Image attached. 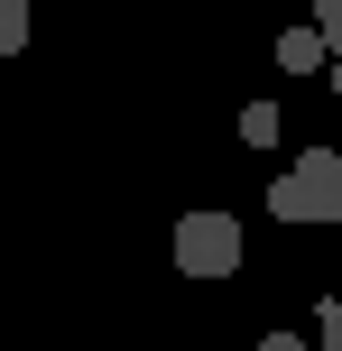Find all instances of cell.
Masks as SVG:
<instances>
[{"instance_id": "6da1fadb", "label": "cell", "mask_w": 342, "mask_h": 351, "mask_svg": "<svg viewBox=\"0 0 342 351\" xmlns=\"http://www.w3.org/2000/svg\"><path fill=\"white\" fill-rule=\"evenodd\" d=\"M176 268L185 278H232L241 268V222L232 213H185L176 222Z\"/></svg>"}, {"instance_id": "7a4b0ae2", "label": "cell", "mask_w": 342, "mask_h": 351, "mask_svg": "<svg viewBox=\"0 0 342 351\" xmlns=\"http://www.w3.org/2000/svg\"><path fill=\"white\" fill-rule=\"evenodd\" d=\"M269 213H278V222H324L333 204L306 185V176H278V185H269Z\"/></svg>"}, {"instance_id": "3957f363", "label": "cell", "mask_w": 342, "mask_h": 351, "mask_svg": "<svg viewBox=\"0 0 342 351\" xmlns=\"http://www.w3.org/2000/svg\"><path fill=\"white\" fill-rule=\"evenodd\" d=\"M324 28H287V37H278V65H287V74H324Z\"/></svg>"}, {"instance_id": "277c9868", "label": "cell", "mask_w": 342, "mask_h": 351, "mask_svg": "<svg viewBox=\"0 0 342 351\" xmlns=\"http://www.w3.org/2000/svg\"><path fill=\"white\" fill-rule=\"evenodd\" d=\"M278 130H287L278 102H250V111H241V139H250V148H278Z\"/></svg>"}, {"instance_id": "5b68a950", "label": "cell", "mask_w": 342, "mask_h": 351, "mask_svg": "<svg viewBox=\"0 0 342 351\" xmlns=\"http://www.w3.org/2000/svg\"><path fill=\"white\" fill-rule=\"evenodd\" d=\"M28 47V0H0V56Z\"/></svg>"}, {"instance_id": "8992f818", "label": "cell", "mask_w": 342, "mask_h": 351, "mask_svg": "<svg viewBox=\"0 0 342 351\" xmlns=\"http://www.w3.org/2000/svg\"><path fill=\"white\" fill-rule=\"evenodd\" d=\"M315 28H324V47L342 56V0H315Z\"/></svg>"}, {"instance_id": "52a82bcc", "label": "cell", "mask_w": 342, "mask_h": 351, "mask_svg": "<svg viewBox=\"0 0 342 351\" xmlns=\"http://www.w3.org/2000/svg\"><path fill=\"white\" fill-rule=\"evenodd\" d=\"M315 342H324V351H342V305H324V315H315Z\"/></svg>"}, {"instance_id": "ba28073f", "label": "cell", "mask_w": 342, "mask_h": 351, "mask_svg": "<svg viewBox=\"0 0 342 351\" xmlns=\"http://www.w3.org/2000/svg\"><path fill=\"white\" fill-rule=\"evenodd\" d=\"M259 351H306V342H296V333H269V342H259Z\"/></svg>"}, {"instance_id": "9c48e42d", "label": "cell", "mask_w": 342, "mask_h": 351, "mask_svg": "<svg viewBox=\"0 0 342 351\" xmlns=\"http://www.w3.org/2000/svg\"><path fill=\"white\" fill-rule=\"evenodd\" d=\"M324 222H333V231H342V194H333V213H324Z\"/></svg>"}, {"instance_id": "30bf717a", "label": "cell", "mask_w": 342, "mask_h": 351, "mask_svg": "<svg viewBox=\"0 0 342 351\" xmlns=\"http://www.w3.org/2000/svg\"><path fill=\"white\" fill-rule=\"evenodd\" d=\"M333 93H342V56H333Z\"/></svg>"}]
</instances>
